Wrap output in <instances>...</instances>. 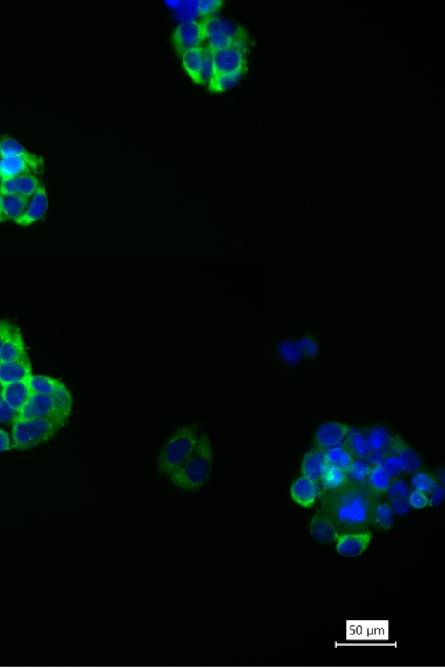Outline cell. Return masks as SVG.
<instances>
[{
	"label": "cell",
	"mask_w": 445,
	"mask_h": 668,
	"mask_svg": "<svg viewBox=\"0 0 445 668\" xmlns=\"http://www.w3.org/2000/svg\"><path fill=\"white\" fill-rule=\"evenodd\" d=\"M376 495L368 485L349 480L339 489L327 491L325 508L337 522L349 527H360L368 522L376 511Z\"/></svg>",
	"instance_id": "6da1fadb"
},
{
	"label": "cell",
	"mask_w": 445,
	"mask_h": 668,
	"mask_svg": "<svg viewBox=\"0 0 445 668\" xmlns=\"http://www.w3.org/2000/svg\"><path fill=\"white\" fill-rule=\"evenodd\" d=\"M213 464V450L206 433L200 434L199 443L188 459L169 475L178 489L197 492L210 479Z\"/></svg>",
	"instance_id": "7a4b0ae2"
},
{
	"label": "cell",
	"mask_w": 445,
	"mask_h": 668,
	"mask_svg": "<svg viewBox=\"0 0 445 668\" xmlns=\"http://www.w3.org/2000/svg\"><path fill=\"white\" fill-rule=\"evenodd\" d=\"M199 433L200 425L197 423L178 427L157 454V473L169 476L178 468L195 451Z\"/></svg>",
	"instance_id": "3957f363"
},
{
	"label": "cell",
	"mask_w": 445,
	"mask_h": 668,
	"mask_svg": "<svg viewBox=\"0 0 445 668\" xmlns=\"http://www.w3.org/2000/svg\"><path fill=\"white\" fill-rule=\"evenodd\" d=\"M60 429L59 424L52 420L16 417L13 422V447L17 450L38 447L52 439Z\"/></svg>",
	"instance_id": "277c9868"
},
{
	"label": "cell",
	"mask_w": 445,
	"mask_h": 668,
	"mask_svg": "<svg viewBox=\"0 0 445 668\" xmlns=\"http://www.w3.org/2000/svg\"><path fill=\"white\" fill-rule=\"evenodd\" d=\"M208 39L206 46L210 51L243 46L247 48L248 35L246 29L231 20L218 16H211L201 20Z\"/></svg>",
	"instance_id": "5b68a950"
},
{
	"label": "cell",
	"mask_w": 445,
	"mask_h": 668,
	"mask_svg": "<svg viewBox=\"0 0 445 668\" xmlns=\"http://www.w3.org/2000/svg\"><path fill=\"white\" fill-rule=\"evenodd\" d=\"M71 411L46 395L31 391L26 403L17 412V417L26 419H45L55 422L61 427L66 425Z\"/></svg>",
	"instance_id": "8992f818"
},
{
	"label": "cell",
	"mask_w": 445,
	"mask_h": 668,
	"mask_svg": "<svg viewBox=\"0 0 445 668\" xmlns=\"http://www.w3.org/2000/svg\"><path fill=\"white\" fill-rule=\"evenodd\" d=\"M201 21L186 20L179 24L171 36V43L179 55L189 50L201 48L206 41Z\"/></svg>",
	"instance_id": "52a82bcc"
},
{
	"label": "cell",
	"mask_w": 445,
	"mask_h": 668,
	"mask_svg": "<svg viewBox=\"0 0 445 668\" xmlns=\"http://www.w3.org/2000/svg\"><path fill=\"white\" fill-rule=\"evenodd\" d=\"M247 48L232 46L211 52L214 75L247 71Z\"/></svg>",
	"instance_id": "ba28073f"
},
{
	"label": "cell",
	"mask_w": 445,
	"mask_h": 668,
	"mask_svg": "<svg viewBox=\"0 0 445 668\" xmlns=\"http://www.w3.org/2000/svg\"><path fill=\"white\" fill-rule=\"evenodd\" d=\"M43 164L44 159L32 153L26 157L0 158V175L3 179H8L38 174Z\"/></svg>",
	"instance_id": "9c48e42d"
},
{
	"label": "cell",
	"mask_w": 445,
	"mask_h": 668,
	"mask_svg": "<svg viewBox=\"0 0 445 668\" xmlns=\"http://www.w3.org/2000/svg\"><path fill=\"white\" fill-rule=\"evenodd\" d=\"M29 386L32 391L55 398L63 407L71 411L73 398L70 391L64 383L52 377L32 375L29 380Z\"/></svg>",
	"instance_id": "30bf717a"
},
{
	"label": "cell",
	"mask_w": 445,
	"mask_h": 668,
	"mask_svg": "<svg viewBox=\"0 0 445 668\" xmlns=\"http://www.w3.org/2000/svg\"><path fill=\"white\" fill-rule=\"evenodd\" d=\"M351 430L353 427L340 422H330L323 424L316 432V445L324 450L343 445Z\"/></svg>",
	"instance_id": "8fae6325"
},
{
	"label": "cell",
	"mask_w": 445,
	"mask_h": 668,
	"mask_svg": "<svg viewBox=\"0 0 445 668\" xmlns=\"http://www.w3.org/2000/svg\"><path fill=\"white\" fill-rule=\"evenodd\" d=\"M48 209V196L44 186H39L29 202L27 210L15 221L17 225L27 228L41 220Z\"/></svg>",
	"instance_id": "7c38bea8"
},
{
	"label": "cell",
	"mask_w": 445,
	"mask_h": 668,
	"mask_svg": "<svg viewBox=\"0 0 445 668\" xmlns=\"http://www.w3.org/2000/svg\"><path fill=\"white\" fill-rule=\"evenodd\" d=\"M371 540L372 534L369 531L343 534L337 538V551L346 558H353L366 550Z\"/></svg>",
	"instance_id": "4fadbf2b"
},
{
	"label": "cell",
	"mask_w": 445,
	"mask_h": 668,
	"mask_svg": "<svg viewBox=\"0 0 445 668\" xmlns=\"http://www.w3.org/2000/svg\"><path fill=\"white\" fill-rule=\"evenodd\" d=\"M41 185V181L35 175L3 179L0 188V195H16L31 197Z\"/></svg>",
	"instance_id": "5bb4252c"
},
{
	"label": "cell",
	"mask_w": 445,
	"mask_h": 668,
	"mask_svg": "<svg viewBox=\"0 0 445 668\" xmlns=\"http://www.w3.org/2000/svg\"><path fill=\"white\" fill-rule=\"evenodd\" d=\"M388 449L400 459L404 472L415 473L421 468V458L401 438L391 437Z\"/></svg>",
	"instance_id": "9a60e30c"
},
{
	"label": "cell",
	"mask_w": 445,
	"mask_h": 668,
	"mask_svg": "<svg viewBox=\"0 0 445 668\" xmlns=\"http://www.w3.org/2000/svg\"><path fill=\"white\" fill-rule=\"evenodd\" d=\"M319 494L320 492L318 482L306 476L297 479L290 488L293 501L306 508H311L315 504Z\"/></svg>",
	"instance_id": "2e32d148"
},
{
	"label": "cell",
	"mask_w": 445,
	"mask_h": 668,
	"mask_svg": "<svg viewBox=\"0 0 445 668\" xmlns=\"http://www.w3.org/2000/svg\"><path fill=\"white\" fill-rule=\"evenodd\" d=\"M27 356L28 354L22 333L15 326L0 348V363L17 361Z\"/></svg>",
	"instance_id": "e0dca14e"
},
{
	"label": "cell",
	"mask_w": 445,
	"mask_h": 668,
	"mask_svg": "<svg viewBox=\"0 0 445 668\" xmlns=\"http://www.w3.org/2000/svg\"><path fill=\"white\" fill-rule=\"evenodd\" d=\"M31 375L32 368L28 356L17 361L0 363V382L3 386L29 380Z\"/></svg>",
	"instance_id": "ac0fdd59"
},
{
	"label": "cell",
	"mask_w": 445,
	"mask_h": 668,
	"mask_svg": "<svg viewBox=\"0 0 445 668\" xmlns=\"http://www.w3.org/2000/svg\"><path fill=\"white\" fill-rule=\"evenodd\" d=\"M29 380L13 382L3 386L1 397L3 402L13 410L19 412L21 408L26 403L29 394H31Z\"/></svg>",
	"instance_id": "d6986e66"
},
{
	"label": "cell",
	"mask_w": 445,
	"mask_h": 668,
	"mask_svg": "<svg viewBox=\"0 0 445 668\" xmlns=\"http://www.w3.org/2000/svg\"><path fill=\"white\" fill-rule=\"evenodd\" d=\"M327 463L325 457V450L316 447L311 449L304 455L301 466V471L304 476L318 482L320 480L321 473Z\"/></svg>",
	"instance_id": "ffe728a7"
},
{
	"label": "cell",
	"mask_w": 445,
	"mask_h": 668,
	"mask_svg": "<svg viewBox=\"0 0 445 668\" xmlns=\"http://www.w3.org/2000/svg\"><path fill=\"white\" fill-rule=\"evenodd\" d=\"M344 447L353 455L354 458L368 461L372 455V449L365 430H353L344 441Z\"/></svg>",
	"instance_id": "44dd1931"
},
{
	"label": "cell",
	"mask_w": 445,
	"mask_h": 668,
	"mask_svg": "<svg viewBox=\"0 0 445 668\" xmlns=\"http://www.w3.org/2000/svg\"><path fill=\"white\" fill-rule=\"evenodd\" d=\"M312 537L321 544H331L339 535L333 524L324 515H316L311 524Z\"/></svg>",
	"instance_id": "7402d4cb"
},
{
	"label": "cell",
	"mask_w": 445,
	"mask_h": 668,
	"mask_svg": "<svg viewBox=\"0 0 445 668\" xmlns=\"http://www.w3.org/2000/svg\"><path fill=\"white\" fill-rule=\"evenodd\" d=\"M206 53V46H201L189 50L181 55L183 67L196 84L199 85V74Z\"/></svg>",
	"instance_id": "603a6c76"
},
{
	"label": "cell",
	"mask_w": 445,
	"mask_h": 668,
	"mask_svg": "<svg viewBox=\"0 0 445 668\" xmlns=\"http://www.w3.org/2000/svg\"><path fill=\"white\" fill-rule=\"evenodd\" d=\"M30 197L22 195H2V210L6 221L15 222L27 210Z\"/></svg>",
	"instance_id": "cb8c5ba5"
},
{
	"label": "cell",
	"mask_w": 445,
	"mask_h": 668,
	"mask_svg": "<svg viewBox=\"0 0 445 668\" xmlns=\"http://www.w3.org/2000/svg\"><path fill=\"white\" fill-rule=\"evenodd\" d=\"M349 480L348 474L344 470L330 463H326L321 473L320 481L323 487L327 491L339 489L346 485Z\"/></svg>",
	"instance_id": "d4e9b609"
},
{
	"label": "cell",
	"mask_w": 445,
	"mask_h": 668,
	"mask_svg": "<svg viewBox=\"0 0 445 668\" xmlns=\"http://www.w3.org/2000/svg\"><path fill=\"white\" fill-rule=\"evenodd\" d=\"M366 434H367L368 440L369 444L372 449V455L374 456L376 454H380L382 451H386V449H388L391 436L389 433V431L383 426H376L372 427V429H369L365 430Z\"/></svg>",
	"instance_id": "484cf974"
},
{
	"label": "cell",
	"mask_w": 445,
	"mask_h": 668,
	"mask_svg": "<svg viewBox=\"0 0 445 668\" xmlns=\"http://www.w3.org/2000/svg\"><path fill=\"white\" fill-rule=\"evenodd\" d=\"M246 71H236L232 74H222L214 75L209 83L208 89L213 92H222L229 91V89L234 88L241 80L243 75Z\"/></svg>",
	"instance_id": "4316f807"
},
{
	"label": "cell",
	"mask_w": 445,
	"mask_h": 668,
	"mask_svg": "<svg viewBox=\"0 0 445 668\" xmlns=\"http://www.w3.org/2000/svg\"><path fill=\"white\" fill-rule=\"evenodd\" d=\"M325 457L330 464L336 466L346 473L355 459L343 445L325 450Z\"/></svg>",
	"instance_id": "83f0119b"
},
{
	"label": "cell",
	"mask_w": 445,
	"mask_h": 668,
	"mask_svg": "<svg viewBox=\"0 0 445 668\" xmlns=\"http://www.w3.org/2000/svg\"><path fill=\"white\" fill-rule=\"evenodd\" d=\"M366 482L376 493H386L389 489L391 479L381 465H375L372 468Z\"/></svg>",
	"instance_id": "f1b7e54d"
},
{
	"label": "cell",
	"mask_w": 445,
	"mask_h": 668,
	"mask_svg": "<svg viewBox=\"0 0 445 668\" xmlns=\"http://www.w3.org/2000/svg\"><path fill=\"white\" fill-rule=\"evenodd\" d=\"M372 466L369 461L362 459H354L353 463L348 469V477L354 482L365 484L367 481Z\"/></svg>",
	"instance_id": "f546056e"
},
{
	"label": "cell",
	"mask_w": 445,
	"mask_h": 668,
	"mask_svg": "<svg viewBox=\"0 0 445 668\" xmlns=\"http://www.w3.org/2000/svg\"><path fill=\"white\" fill-rule=\"evenodd\" d=\"M279 353L289 363H297L303 357L304 350L300 342L295 340L283 341L279 345Z\"/></svg>",
	"instance_id": "4dcf8cb0"
},
{
	"label": "cell",
	"mask_w": 445,
	"mask_h": 668,
	"mask_svg": "<svg viewBox=\"0 0 445 668\" xmlns=\"http://www.w3.org/2000/svg\"><path fill=\"white\" fill-rule=\"evenodd\" d=\"M411 487L414 489L422 492L423 494H430L437 487L435 479L427 473H415L411 478Z\"/></svg>",
	"instance_id": "1f68e13d"
},
{
	"label": "cell",
	"mask_w": 445,
	"mask_h": 668,
	"mask_svg": "<svg viewBox=\"0 0 445 668\" xmlns=\"http://www.w3.org/2000/svg\"><path fill=\"white\" fill-rule=\"evenodd\" d=\"M29 154L31 153L27 152L26 148L15 139L7 138L0 144V157L1 158L26 157Z\"/></svg>",
	"instance_id": "d6a6232c"
},
{
	"label": "cell",
	"mask_w": 445,
	"mask_h": 668,
	"mask_svg": "<svg viewBox=\"0 0 445 668\" xmlns=\"http://www.w3.org/2000/svg\"><path fill=\"white\" fill-rule=\"evenodd\" d=\"M375 515V522L379 527L385 529H389L393 527L394 522V511L390 505L387 504V503H383V504L376 506Z\"/></svg>",
	"instance_id": "836d02e7"
},
{
	"label": "cell",
	"mask_w": 445,
	"mask_h": 668,
	"mask_svg": "<svg viewBox=\"0 0 445 668\" xmlns=\"http://www.w3.org/2000/svg\"><path fill=\"white\" fill-rule=\"evenodd\" d=\"M382 466L390 479H396L404 473L400 459L393 452L383 456Z\"/></svg>",
	"instance_id": "e575fe53"
},
{
	"label": "cell",
	"mask_w": 445,
	"mask_h": 668,
	"mask_svg": "<svg viewBox=\"0 0 445 668\" xmlns=\"http://www.w3.org/2000/svg\"><path fill=\"white\" fill-rule=\"evenodd\" d=\"M222 6H224L222 0H200L197 3V12L203 19H206V18L214 16V14L218 13Z\"/></svg>",
	"instance_id": "d590c367"
},
{
	"label": "cell",
	"mask_w": 445,
	"mask_h": 668,
	"mask_svg": "<svg viewBox=\"0 0 445 668\" xmlns=\"http://www.w3.org/2000/svg\"><path fill=\"white\" fill-rule=\"evenodd\" d=\"M213 76V55H211L210 50L206 48V55H204L203 66L199 74V85H208Z\"/></svg>",
	"instance_id": "8d00e7d4"
},
{
	"label": "cell",
	"mask_w": 445,
	"mask_h": 668,
	"mask_svg": "<svg viewBox=\"0 0 445 668\" xmlns=\"http://www.w3.org/2000/svg\"><path fill=\"white\" fill-rule=\"evenodd\" d=\"M389 496L393 500L394 498L407 499L411 493L410 487L404 480H397L393 484H390L388 491Z\"/></svg>",
	"instance_id": "74e56055"
},
{
	"label": "cell",
	"mask_w": 445,
	"mask_h": 668,
	"mask_svg": "<svg viewBox=\"0 0 445 668\" xmlns=\"http://www.w3.org/2000/svg\"><path fill=\"white\" fill-rule=\"evenodd\" d=\"M407 501L411 508L416 509L425 508L430 505V499L427 496L426 494L416 490L411 492L407 498Z\"/></svg>",
	"instance_id": "f35d334b"
},
{
	"label": "cell",
	"mask_w": 445,
	"mask_h": 668,
	"mask_svg": "<svg viewBox=\"0 0 445 668\" xmlns=\"http://www.w3.org/2000/svg\"><path fill=\"white\" fill-rule=\"evenodd\" d=\"M391 508L398 515H407L411 510V506L409 504L407 499L394 498L391 500Z\"/></svg>",
	"instance_id": "ab89813d"
},
{
	"label": "cell",
	"mask_w": 445,
	"mask_h": 668,
	"mask_svg": "<svg viewBox=\"0 0 445 668\" xmlns=\"http://www.w3.org/2000/svg\"><path fill=\"white\" fill-rule=\"evenodd\" d=\"M300 345L303 347V350L306 351L307 356L312 358L317 355L318 352V345L316 344L311 336L304 337L302 340L300 341Z\"/></svg>",
	"instance_id": "60d3db41"
},
{
	"label": "cell",
	"mask_w": 445,
	"mask_h": 668,
	"mask_svg": "<svg viewBox=\"0 0 445 668\" xmlns=\"http://www.w3.org/2000/svg\"><path fill=\"white\" fill-rule=\"evenodd\" d=\"M17 416V412L10 409L6 403L0 408V422H13V420L16 419Z\"/></svg>",
	"instance_id": "b9f144b4"
},
{
	"label": "cell",
	"mask_w": 445,
	"mask_h": 668,
	"mask_svg": "<svg viewBox=\"0 0 445 668\" xmlns=\"http://www.w3.org/2000/svg\"><path fill=\"white\" fill-rule=\"evenodd\" d=\"M13 448V440L10 439L8 433L0 429V454L3 452L9 451Z\"/></svg>",
	"instance_id": "7bdbcfd3"
},
{
	"label": "cell",
	"mask_w": 445,
	"mask_h": 668,
	"mask_svg": "<svg viewBox=\"0 0 445 668\" xmlns=\"http://www.w3.org/2000/svg\"><path fill=\"white\" fill-rule=\"evenodd\" d=\"M15 325H13L12 322L7 321H0V348H1L2 345L5 342L6 338L8 337L10 332L13 331Z\"/></svg>",
	"instance_id": "ee69618b"
},
{
	"label": "cell",
	"mask_w": 445,
	"mask_h": 668,
	"mask_svg": "<svg viewBox=\"0 0 445 668\" xmlns=\"http://www.w3.org/2000/svg\"><path fill=\"white\" fill-rule=\"evenodd\" d=\"M430 494H432V501H430V505L432 502H435V504L437 505L443 500L444 494V488L437 486Z\"/></svg>",
	"instance_id": "f6af8a7d"
},
{
	"label": "cell",
	"mask_w": 445,
	"mask_h": 668,
	"mask_svg": "<svg viewBox=\"0 0 445 668\" xmlns=\"http://www.w3.org/2000/svg\"><path fill=\"white\" fill-rule=\"evenodd\" d=\"M6 218L3 216L2 210V195H0V223L6 222Z\"/></svg>",
	"instance_id": "bcb514c9"
},
{
	"label": "cell",
	"mask_w": 445,
	"mask_h": 668,
	"mask_svg": "<svg viewBox=\"0 0 445 668\" xmlns=\"http://www.w3.org/2000/svg\"><path fill=\"white\" fill-rule=\"evenodd\" d=\"M3 404H5V402H3L1 395H0V408H1Z\"/></svg>",
	"instance_id": "7dc6e473"
},
{
	"label": "cell",
	"mask_w": 445,
	"mask_h": 668,
	"mask_svg": "<svg viewBox=\"0 0 445 668\" xmlns=\"http://www.w3.org/2000/svg\"><path fill=\"white\" fill-rule=\"evenodd\" d=\"M3 384L1 383V382H0V394H1V391H2V390H3Z\"/></svg>",
	"instance_id": "c3c4849f"
},
{
	"label": "cell",
	"mask_w": 445,
	"mask_h": 668,
	"mask_svg": "<svg viewBox=\"0 0 445 668\" xmlns=\"http://www.w3.org/2000/svg\"><path fill=\"white\" fill-rule=\"evenodd\" d=\"M3 181V178H2V176L0 175V188H1V185H2Z\"/></svg>",
	"instance_id": "681fc988"
},
{
	"label": "cell",
	"mask_w": 445,
	"mask_h": 668,
	"mask_svg": "<svg viewBox=\"0 0 445 668\" xmlns=\"http://www.w3.org/2000/svg\"><path fill=\"white\" fill-rule=\"evenodd\" d=\"M0 144H1V142H0Z\"/></svg>",
	"instance_id": "f907efd6"
}]
</instances>
